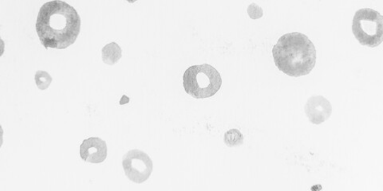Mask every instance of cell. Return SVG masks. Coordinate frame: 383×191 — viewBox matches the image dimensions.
Segmentation results:
<instances>
[{
  "label": "cell",
  "instance_id": "obj_6",
  "mask_svg": "<svg viewBox=\"0 0 383 191\" xmlns=\"http://www.w3.org/2000/svg\"><path fill=\"white\" fill-rule=\"evenodd\" d=\"M305 114L313 125H321L329 120L332 113L330 101L323 96H312L305 104Z\"/></svg>",
  "mask_w": 383,
  "mask_h": 191
},
{
  "label": "cell",
  "instance_id": "obj_2",
  "mask_svg": "<svg viewBox=\"0 0 383 191\" xmlns=\"http://www.w3.org/2000/svg\"><path fill=\"white\" fill-rule=\"evenodd\" d=\"M276 66L294 78L309 75L317 63V50L308 37L300 32L284 35L273 50Z\"/></svg>",
  "mask_w": 383,
  "mask_h": 191
},
{
  "label": "cell",
  "instance_id": "obj_7",
  "mask_svg": "<svg viewBox=\"0 0 383 191\" xmlns=\"http://www.w3.org/2000/svg\"><path fill=\"white\" fill-rule=\"evenodd\" d=\"M80 156L90 164H102L107 157L106 141L98 137H90L80 146Z\"/></svg>",
  "mask_w": 383,
  "mask_h": 191
},
{
  "label": "cell",
  "instance_id": "obj_9",
  "mask_svg": "<svg viewBox=\"0 0 383 191\" xmlns=\"http://www.w3.org/2000/svg\"><path fill=\"white\" fill-rule=\"evenodd\" d=\"M225 143L227 146L233 147L243 144L244 137L238 129H230L225 134Z\"/></svg>",
  "mask_w": 383,
  "mask_h": 191
},
{
  "label": "cell",
  "instance_id": "obj_1",
  "mask_svg": "<svg viewBox=\"0 0 383 191\" xmlns=\"http://www.w3.org/2000/svg\"><path fill=\"white\" fill-rule=\"evenodd\" d=\"M81 18L70 4L53 0L43 4L36 21V32L43 47L64 50L76 42Z\"/></svg>",
  "mask_w": 383,
  "mask_h": 191
},
{
  "label": "cell",
  "instance_id": "obj_8",
  "mask_svg": "<svg viewBox=\"0 0 383 191\" xmlns=\"http://www.w3.org/2000/svg\"><path fill=\"white\" fill-rule=\"evenodd\" d=\"M122 57L121 47L116 42H111L105 46L102 50V58L103 63L108 66H114L117 63Z\"/></svg>",
  "mask_w": 383,
  "mask_h": 191
},
{
  "label": "cell",
  "instance_id": "obj_11",
  "mask_svg": "<svg viewBox=\"0 0 383 191\" xmlns=\"http://www.w3.org/2000/svg\"><path fill=\"white\" fill-rule=\"evenodd\" d=\"M247 11H248V15L252 20H259V18H262L264 16L263 9L255 3L251 4Z\"/></svg>",
  "mask_w": 383,
  "mask_h": 191
},
{
  "label": "cell",
  "instance_id": "obj_5",
  "mask_svg": "<svg viewBox=\"0 0 383 191\" xmlns=\"http://www.w3.org/2000/svg\"><path fill=\"white\" fill-rule=\"evenodd\" d=\"M125 175L135 183H143L149 180L153 169L151 159L141 150L129 151L122 159Z\"/></svg>",
  "mask_w": 383,
  "mask_h": 191
},
{
  "label": "cell",
  "instance_id": "obj_3",
  "mask_svg": "<svg viewBox=\"0 0 383 191\" xmlns=\"http://www.w3.org/2000/svg\"><path fill=\"white\" fill-rule=\"evenodd\" d=\"M185 92L196 99H205L220 90L222 78L220 73L208 64L190 66L183 76Z\"/></svg>",
  "mask_w": 383,
  "mask_h": 191
},
{
  "label": "cell",
  "instance_id": "obj_10",
  "mask_svg": "<svg viewBox=\"0 0 383 191\" xmlns=\"http://www.w3.org/2000/svg\"><path fill=\"white\" fill-rule=\"evenodd\" d=\"M37 87L40 90H46L53 81L52 77L46 71H37L35 76Z\"/></svg>",
  "mask_w": 383,
  "mask_h": 191
},
{
  "label": "cell",
  "instance_id": "obj_4",
  "mask_svg": "<svg viewBox=\"0 0 383 191\" xmlns=\"http://www.w3.org/2000/svg\"><path fill=\"white\" fill-rule=\"evenodd\" d=\"M352 32L362 46L375 48L383 41V17L379 11L363 8L355 12Z\"/></svg>",
  "mask_w": 383,
  "mask_h": 191
}]
</instances>
